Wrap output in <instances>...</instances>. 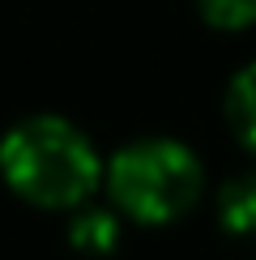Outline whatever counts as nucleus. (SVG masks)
<instances>
[{
    "mask_svg": "<svg viewBox=\"0 0 256 260\" xmlns=\"http://www.w3.org/2000/svg\"><path fill=\"white\" fill-rule=\"evenodd\" d=\"M218 222L231 235H256V171L231 175L218 188Z\"/></svg>",
    "mask_w": 256,
    "mask_h": 260,
    "instance_id": "nucleus-3",
    "label": "nucleus"
},
{
    "mask_svg": "<svg viewBox=\"0 0 256 260\" xmlns=\"http://www.w3.org/2000/svg\"><path fill=\"white\" fill-rule=\"evenodd\" d=\"M69 239L73 247H81V252H90V256H103V252H111L115 239H120V226H115V218L107 209H85L73 218V231H69Z\"/></svg>",
    "mask_w": 256,
    "mask_h": 260,
    "instance_id": "nucleus-5",
    "label": "nucleus"
},
{
    "mask_svg": "<svg viewBox=\"0 0 256 260\" xmlns=\"http://www.w3.org/2000/svg\"><path fill=\"white\" fill-rule=\"evenodd\" d=\"M0 171L9 188L43 209H73L99 188V154L69 120L35 115L0 141Z\"/></svg>",
    "mask_w": 256,
    "mask_h": 260,
    "instance_id": "nucleus-1",
    "label": "nucleus"
},
{
    "mask_svg": "<svg viewBox=\"0 0 256 260\" xmlns=\"http://www.w3.org/2000/svg\"><path fill=\"white\" fill-rule=\"evenodd\" d=\"M197 9L213 30H248V26H256V0H197Z\"/></svg>",
    "mask_w": 256,
    "mask_h": 260,
    "instance_id": "nucleus-6",
    "label": "nucleus"
},
{
    "mask_svg": "<svg viewBox=\"0 0 256 260\" xmlns=\"http://www.w3.org/2000/svg\"><path fill=\"white\" fill-rule=\"evenodd\" d=\"M227 124L235 141L248 154H256V64L239 69L227 85Z\"/></svg>",
    "mask_w": 256,
    "mask_h": 260,
    "instance_id": "nucleus-4",
    "label": "nucleus"
},
{
    "mask_svg": "<svg viewBox=\"0 0 256 260\" xmlns=\"http://www.w3.org/2000/svg\"><path fill=\"white\" fill-rule=\"evenodd\" d=\"M107 188L128 218L163 226L184 218L205 192V171L184 141L145 137L124 145L107 167Z\"/></svg>",
    "mask_w": 256,
    "mask_h": 260,
    "instance_id": "nucleus-2",
    "label": "nucleus"
}]
</instances>
